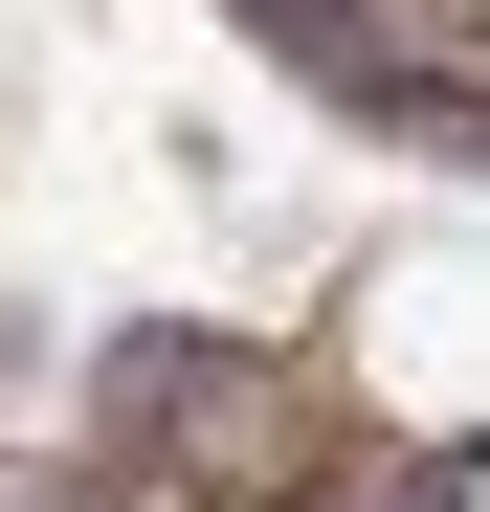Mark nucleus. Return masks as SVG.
Listing matches in <instances>:
<instances>
[{"instance_id": "1", "label": "nucleus", "mask_w": 490, "mask_h": 512, "mask_svg": "<svg viewBox=\"0 0 490 512\" xmlns=\"http://www.w3.org/2000/svg\"><path fill=\"white\" fill-rule=\"evenodd\" d=\"M379 512H468V468H401V490H379Z\"/></svg>"}]
</instances>
